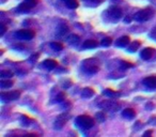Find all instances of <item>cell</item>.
Wrapping results in <instances>:
<instances>
[{"instance_id": "obj_1", "label": "cell", "mask_w": 156, "mask_h": 137, "mask_svg": "<svg viewBox=\"0 0 156 137\" xmlns=\"http://www.w3.org/2000/svg\"><path fill=\"white\" fill-rule=\"evenodd\" d=\"M83 69L88 74H95L100 70L98 61L96 59H86L83 62Z\"/></svg>"}, {"instance_id": "obj_2", "label": "cell", "mask_w": 156, "mask_h": 137, "mask_svg": "<svg viewBox=\"0 0 156 137\" xmlns=\"http://www.w3.org/2000/svg\"><path fill=\"white\" fill-rule=\"evenodd\" d=\"M154 14H155V11L152 8H145V9L140 10V11L135 14V20L137 22H141V23L147 22V20H151Z\"/></svg>"}, {"instance_id": "obj_3", "label": "cell", "mask_w": 156, "mask_h": 137, "mask_svg": "<svg viewBox=\"0 0 156 137\" xmlns=\"http://www.w3.org/2000/svg\"><path fill=\"white\" fill-rule=\"evenodd\" d=\"M76 125H78L81 128L88 130V128H91L94 125V120L93 118H91L88 115H81L76 119Z\"/></svg>"}, {"instance_id": "obj_4", "label": "cell", "mask_w": 156, "mask_h": 137, "mask_svg": "<svg viewBox=\"0 0 156 137\" xmlns=\"http://www.w3.org/2000/svg\"><path fill=\"white\" fill-rule=\"evenodd\" d=\"M98 107L104 109V110L118 111L120 109V104L115 101H103L98 104Z\"/></svg>"}, {"instance_id": "obj_5", "label": "cell", "mask_w": 156, "mask_h": 137, "mask_svg": "<svg viewBox=\"0 0 156 137\" xmlns=\"http://www.w3.org/2000/svg\"><path fill=\"white\" fill-rule=\"evenodd\" d=\"M69 118H71V115H69V113H63V114H61V115H59L58 117H57V119L55 120V123H54L55 128H56V130H61Z\"/></svg>"}, {"instance_id": "obj_6", "label": "cell", "mask_w": 156, "mask_h": 137, "mask_svg": "<svg viewBox=\"0 0 156 137\" xmlns=\"http://www.w3.org/2000/svg\"><path fill=\"white\" fill-rule=\"evenodd\" d=\"M108 17H110L111 22H118L120 17H122V10L119 7H110L107 11Z\"/></svg>"}, {"instance_id": "obj_7", "label": "cell", "mask_w": 156, "mask_h": 137, "mask_svg": "<svg viewBox=\"0 0 156 137\" xmlns=\"http://www.w3.org/2000/svg\"><path fill=\"white\" fill-rule=\"evenodd\" d=\"M16 38L20 40H31L34 38L35 33L34 31L30 30V29H22V30H18L17 32L15 33Z\"/></svg>"}, {"instance_id": "obj_8", "label": "cell", "mask_w": 156, "mask_h": 137, "mask_svg": "<svg viewBox=\"0 0 156 137\" xmlns=\"http://www.w3.org/2000/svg\"><path fill=\"white\" fill-rule=\"evenodd\" d=\"M20 96V91H10V92H2L1 93V100L5 102H9V101L17 100Z\"/></svg>"}, {"instance_id": "obj_9", "label": "cell", "mask_w": 156, "mask_h": 137, "mask_svg": "<svg viewBox=\"0 0 156 137\" xmlns=\"http://www.w3.org/2000/svg\"><path fill=\"white\" fill-rule=\"evenodd\" d=\"M143 85L147 86V88H156V75H152V76H147L143 79Z\"/></svg>"}, {"instance_id": "obj_10", "label": "cell", "mask_w": 156, "mask_h": 137, "mask_svg": "<svg viewBox=\"0 0 156 137\" xmlns=\"http://www.w3.org/2000/svg\"><path fill=\"white\" fill-rule=\"evenodd\" d=\"M57 37L58 38H62L64 37L65 34H67L69 33V26L65 24H60L58 26V28H57Z\"/></svg>"}, {"instance_id": "obj_11", "label": "cell", "mask_w": 156, "mask_h": 137, "mask_svg": "<svg viewBox=\"0 0 156 137\" xmlns=\"http://www.w3.org/2000/svg\"><path fill=\"white\" fill-rule=\"evenodd\" d=\"M153 52H154L153 48L147 47V48H144V49L141 52L140 56H141V58L144 59V60H149V59H151L152 56H153Z\"/></svg>"}, {"instance_id": "obj_12", "label": "cell", "mask_w": 156, "mask_h": 137, "mask_svg": "<svg viewBox=\"0 0 156 137\" xmlns=\"http://www.w3.org/2000/svg\"><path fill=\"white\" fill-rule=\"evenodd\" d=\"M128 43H129V38H128L127 35H124V37L117 40L115 45H117L118 47H125L126 45H128Z\"/></svg>"}, {"instance_id": "obj_13", "label": "cell", "mask_w": 156, "mask_h": 137, "mask_svg": "<svg viewBox=\"0 0 156 137\" xmlns=\"http://www.w3.org/2000/svg\"><path fill=\"white\" fill-rule=\"evenodd\" d=\"M122 116L124 118H127V119H133V118L136 116V113L133 108H126L122 111Z\"/></svg>"}, {"instance_id": "obj_14", "label": "cell", "mask_w": 156, "mask_h": 137, "mask_svg": "<svg viewBox=\"0 0 156 137\" xmlns=\"http://www.w3.org/2000/svg\"><path fill=\"white\" fill-rule=\"evenodd\" d=\"M94 94V90H92L91 88H85V89L81 91V96L83 99H90L92 98Z\"/></svg>"}, {"instance_id": "obj_15", "label": "cell", "mask_w": 156, "mask_h": 137, "mask_svg": "<svg viewBox=\"0 0 156 137\" xmlns=\"http://www.w3.org/2000/svg\"><path fill=\"white\" fill-rule=\"evenodd\" d=\"M43 64L45 65L47 69L51 70V69H55V67H57V61L54 60V59H46V60L43 62Z\"/></svg>"}, {"instance_id": "obj_16", "label": "cell", "mask_w": 156, "mask_h": 137, "mask_svg": "<svg viewBox=\"0 0 156 137\" xmlns=\"http://www.w3.org/2000/svg\"><path fill=\"white\" fill-rule=\"evenodd\" d=\"M98 45V42L94 41V40H88V41H86L85 43H83V48H95Z\"/></svg>"}, {"instance_id": "obj_17", "label": "cell", "mask_w": 156, "mask_h": 137, "mask_svg": "<svg viewBox=\"0 0 156 137\" xmlns=\"http://www.w3.org/2000/svg\"><path fill=\"white\" fill-rule=\"evenodd\" d=\"M104 0H83V2H85L86 5L88 7H96L100 3H102Z\"/></svg>"}, {"instance_id": "obj_18", "label": "cell", "mask_w": 156, "mask_h": 137, "mask_svg": "<svg viewBox=\"0 0 156 137\" xmlns=\"http://www.w3.org/2000/svg\"><path fill=\"white\" fill-rule=\"evenodd\" d=\"M139 46H140V42L139 41L133 42V43H130L129 45H128V52H137V49L139 48Z\"/></svg>"}, {"instance_id": "obj_19", "label": "cell", "mask_w": 156, "mask_h": 137, "mask_svg": "<svg viewBox=\"0 0 156 137\" xmlns=\"http://www.w3.org/2000/svg\"><path fill=\"white\" fill-rule=\"evenodd\" d=\"M66 5V7H69V9H76L78 7L77 0H63Z\"/></svg>"}, {"instance_id": "obj_20", "label": "cell", "mask_w": 156, "mask_h": 137, "mask_svg": "<svg viewBox=\"0 0 156 137\" xmlns=\"http://www.w3.org/2000/svg\"><path fill=\"white\" fill-rule=\"evenodd\" d=\"M0 86L1 88H10L13 86V81H9V78L5 79V78H2L1 81H0Z\"/></svg>"}, {"instance_id": "obj_21", "label": "cell", "mask_w": 156, "mask_h": 137, "mask_svg": "<svg viewBox=\"0 0 156 137\" xmlns=\"http://www.w3.org/2000/svg\"><path fill=\"white\" fill-rule=\"evenodd\" d=\"M79 37H78L77 34H69V37H67V41L69 42L71 44H76L77 42H79Z\"/></svg>"}, {"instance_id": "obj_22", "label": "cell", "mask_w": 156, "mask_h": 137, "mask_svg": "<svg viewBox=\"0 0 156 137\" xmlns=\"http://www.w3.org/2000/svg\"><path fill=\"white\" fill-rule=\"evenodd\" d=\"M0 76H1V78H10V77L13 76V72L9 70H3L0 73Z\"/></svg>"}, {"instance_id": "obj_23", "label": "cell", "mask_w": 156, "mask_h": 137, "mask_svg": "<svg viewBox=\"0 0 156 137\" xmlns=\"http://www.w3.org/2000/svg\"><path fill=\"white\" fill-rule=\"evenodd\" d=\"M50 47H51L52 49L57 50V52L63 49V45L61 43H58V42H51V43H50Z\"/></svg>"}, {"instance_id": "obj_24", "label": "cell", "mask_w": 156, "mask_h": 137, "mask_svg": "<svg viewBox=\"0 0 156 137\" xmlns=\"http://www.w3.org/2000/svg\"><path fill=\"white\" fill-rule=\"evenodd\" d=\"M37 2H39V0H26V1H25V5H27V7L29 8V9H32L33 7H34V5H37Z\"/></svg>"}, {"instance_id": "obj_25", "label": "cell", "mask_w": 156, "mask_h": 137, "mask_svg": "<svg viewBox=\"0 0 156 137\" xmlns=\"http://www.w3.org/2000/svg\"><path fill=\"white\" fill-rule=\"evenodd\" d=\"M104 93L106 94V96H110V98H117V96H119V93L115 91H113V90H110V89H106L104 91Z\"/></svg>"}, {"instance_id": "obj_26", "label": "cell", "mask_w": 156, "mask_h": 137, "mask_svg": "<svg viewBox=\"0 0 156 137\" xmlns=\"http://www.w3.org/2000/svg\"><path fill=\"white\" fill-rule=\"evenodd\" d=\"M95 118H96V120H98V122H104L105 120H106V116H105V114L103 113V111H100V113H96Z\"/></svg>"}, {"instance_id": "obj_27", "label": "cell", "mask_w": 156, "mask_h": 137, "mask_svg": "<svg viewBox=\"0 0 156 137\" xmlns=\"http://www.w3.org/2000/svg\"><path fill=\"white\" fill-rule=\"evenodd\" d=\"M111 43H112V40H111V38H105V39L102 40V45L105 46V47L109 46Z\"/></svg>"}, {"instance_id": "obj_28", "label": "cell", "mask_w": 156, "mask_h": 137, "mask_svg": "<svg viewBox=\"0 0 156 137\" xmlns=\"http://www.w3.org/2000/svg\"><path fill=\"white\" fill-rule=\"evenodd\" d=\"M64 99H65V94L63 93V92H61V93H58V96H57V98H56V101H58V102H62Z\"/></svg>"}, {"instance_id": "obj_29", "label": "cell", "mask_w": 156, "mask_h": 137, "mask_svg": "<svg viewBox=\"0 0 156 137\" xmlns=\"http://www.w3.org/2000/svg\"><path fill=\"white\" fill-rule=\"evenodd\" d=\"M121 64H122V67H123V69H128V67H133L132 63L126 62V61H121Z\"/></svg>"}, {"instance_id": "obj_30", "label": "cell", "mask_w": 156, "mask_h": 137, "mask_svg": "<svg viewBox=\"0 0 156 137\" xmlns=\"http://www.w3.org/2000/svg\"><path fill=\"white\" fill-rule=\"evenodd\" d=\"M7 31V27L3 24H0V35H3Z\"/></svg>"}, {"instance_id": "obj_31", "label": "cell", "mask_w": 156, "mask_h": 137, "mask_svg": "<svg viewBox=\"0 0 156 137\" xmlns=\"http://www.w3.org/2000/svg\"><path fill=\"white\" fill-rule=\"evenodd\" d=\"M150 37H151L152 39L156 40V27L151 30V32H150Z\"/></svg>"}, {"instance_id": "obj_32", "label": "cell", "mask_w": 156, "mask_h": 137, "mask_svg": "<svg viewBox=\"0 0 156 137\" xmlns=\"http://www.w3.org/2000/svg\"><path fill=\"white\" fill-rule=\"evenodd\" d=\"M152 134H153V132H152V131L150 130V131H147V132H145L144 134H143V136H144V137L145 136H151Z\"/></svg>"}, {"instance_id": "obj_33", "label": "cell", "mask_w": 156, "mask_h": 137, "mask_svg": "<svg viewBox=\"0 0 156 137\" xmlns=\"http://www.w3.org/2000/svg\"><path fill=\"white\" fill-rule=\"evenodd\" d=\"M130 20H132V18H130L129 16H127V17L124 20V22H125V23H130Z\"/></svg>"}, {"instance_id": "obj_34", "label": "cell", "mask_w": 156, "mask_h": 137, "mask_svg": "<svg viewBox=\"0 0 156 137\" xmlns=\"http://www.w3.org/2000/svg\"><path fill=\"white\" fill-rule=\"evenodd\" d=\"M115 2H119V1H121V0H113Z\"/></svg>"}]
</instances>
